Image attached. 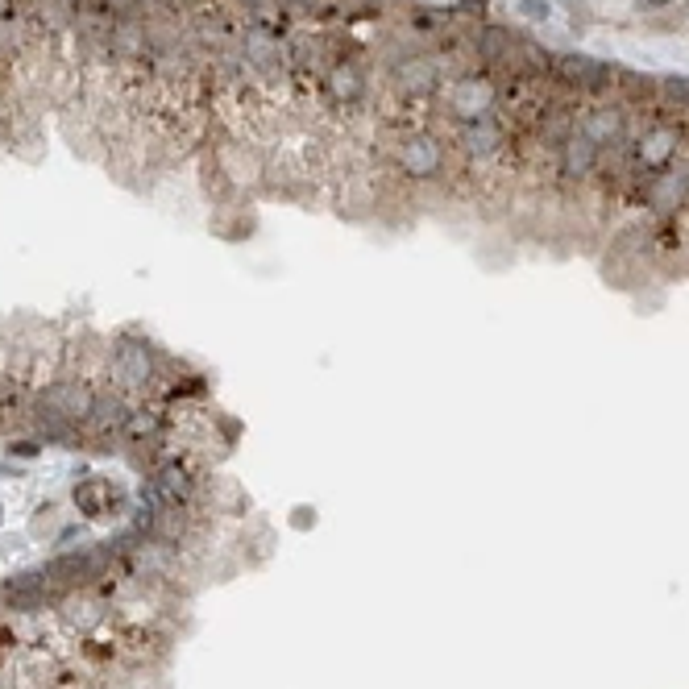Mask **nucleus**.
<instances>
[{
  "instance_id": "3",
  "label": "nucleus",
  "mask_w": 689,
  "mask_h": 689,
  "mask_svg": "<svg viewBox=\"0 0 689 689\" xmlns=\"http://www.w3.org/2000/svg\"><path fill=\"white\" fill-rule=\"evenodd\" d=\"M685 146V129L669 117H648L644 125H636L631 133V158H627V183H644L648 175L665 171L669 162L681 158Z\"/></svg>"
},
{
  "instance_id": "7",
  "label": "nucleus",
  "mask_w": 689,
  "mask_h": 689,
  "mask_svg": "<svg viewBox=\"0 0 689 689\" xmlns=\"http://www.w3.org/2000/svg\"><path fill=\"white\" fill-rule=\"evenodd\" d=\"M623 75L615 63H602V59H590V54H557L553 59V71H548V79L577 96H606L611 88H619Z\"/></svg>"
},
{
  "instance_id": "13",
  "label": "nucleus",
  "mask_w": 689,
  "mask_h": 689,
  "mask_svg": "<svg viewBox=\"0 0 689 689\" xmlns=\"http://www.w3.org/2000/svg\"><path fill=\"white\" fill-rule=\"evenodd\" d=\"M519 13L528 17V21H544L553 9H548V0H519Z\"/></svg>"
},
{
  "instance_id": "1",
  "label": "nucleus",
  "mask_w": 689,
  "mask_h": 689,
  "mask_svg": "<svg viewBox=\"0 0 689 689\" xmlns=\"http://www.w3.org/2000/svg\"><path fill=\"white\" fill-rule=\"evenodd\" d=\"M453 146L449 133H440L436 125H403L387 133V171L411 187H436L449 179Z\"/></svg>"
},
{
  "instance_id": "16",
  "label": "nucleus",
  "mask_w": 689,
  "mask_h": 689,
  "mask_svg": "<svg viewBox=\"0 0 689 689\" xmlns=\"http://www.w3.org/2000/svg\"><path fill=\"white\" fill-rule=\"evenodd\" d=\"M636 5H640L644 13H656V9H669V5H673V0H636Z\"/></svg>"
},
{
  "instance_id": "8",
  "label": "nucleus",
  "mask_w": 689,
  "mask_h": 689,
  "mask_svg": "<svg viewBox=\"0 0 689 689\" xmlns=\"http://www.w3.org/2000/svg\"><path fill=\"white\" fill-rule=\"evenodd\" d=\"M598 167H602V146L582 125H573V133L557 150V179L565 187H582V183H590L598 175Z\"/></svg>"
},
{
  "instance_id": "12",
  "label": "nucleus",
  "mask_w": 689,
  "mask_h": 689,
  "mask_svg": "<svg viewBox=\"0 0 689 689\" xmlns=\"http://www.w3.org/2000/svg\"><path fill=\"white\" fill-rule=\"evenodd\" d=\"M660 96L681 104V108H689V75H665V79H660Z\"/></svg>"
},
{
  "instance_id": "6",
  "label": "nucleus",
  "mask_w": 689,
  "mask_h": 689,
  "mask_svg": "<svg viewBox=\"0 0 689 689\" xmlns=\"http://www.w3.org/2000/svg\"><path fill=\"white\" fill-rule=\"evenodd\" d=\"M636 200L644 204V212H652L656 220H677V212L689 208V162H669L665 171L648 175L636 187Z\"/></svg>"
},
{
  "instance_id": "9",
  "label": "nucleus",
  "mask_w": 689,
  "mask_h": 689,
  "mask_svg": "<svg viewBox=\"0 0 689 689\" xmlns=\"http://www.w3.org/2000/svg\"><path fill=\"white\" fill-rule=\"evenodd\" d=\"M54 598H59V590H54L46 569L17 573L5 582V590H0V606H9V611H42V606Z\"/></svg>"
},
{
  "instance_id": "11",
  "label": "nucleus",
  "mask_w": 689,
  "mask_h": 689,
  "mask_svg": "<svg viewBox=\"0 0 689 689\" xmlns=\"http://www.w3.org/2000/svg\"><path fill=\"white\" fill-rule=\"evenodd\" d=\"M63 619H67L75 631H92V627H100V623L108 619V611H104V602H96V598H79V602H67Z\"/></svg>"
},
{
  "instance_id": "5",
  "label": "nucleus",
  "mask_w": 689,
  "mask_h": 689,
  "mask_svg": "<svg viewBox=\"0 0 689 689\" xmlns=\"http://www.w3.org/2000/svg\"><path fill=\"white\" fill-rule=\"evenodd\" d=\"M137 403L113 387L108 378H100V387L92 395V407H88V420H84V445H96V440H121L129 420H133Z\"/></svg>"
},
{
  "instance_id": "2",
  "label": "nucleus",
  "mask_w": 689,
  "mask_h": 689,
  "mask_svg": "<svg viewBox=\"0 0 689 689\" xmlns=\"http://www.w3.org/2000/svg\"><path fill=\"white\" fill-rule=\"evenodd\" d=\"M167 362L171 357L142 333H117L104 345V378L113 382V387H121L133 403H146L154 395Z\"/></svg>"
},
{
  "instance_id": "10",
  "label": "nucleus",
  "mask_w": 689,
  "mask_h": 689,
  "mask_svg": "<svg viewBox=\"0 0 689 689\" xmlns=\"http://www.w3.org/2000/svg\"><path fill=\"white\" fill-rule=\"evenodd\" d=\"M75 507L92 519H100V515H113L121 507V494L108 478H84L75 486Z\"/></svg>"
},
{
  "instance_id": "15",
  "label": "nucleus",
  "mask_w": 689,
  "mask_h": 689,
  "mask_svg": "<svg viewBox=\"0 0 689 689\" xmlns=\"http://www.w3.org/2000/svg\"><path fill=\"white\" fill-rule=\"evenodd\" d=\"M9 453H17V457H38V453H42V445H38V440H13Z\"/></svg>"
},
{
  "instance_id": "4",
  "label": "nucleus",
  "mask_w": 689,
  "mask_h": 689,
  "mask_svg": "<svg viewBox=\"0 0 689 689\" xmlns=\"http://www.w3.org/2000/svg\"><path fill=\"white\" fill-rule=\"evenodd\" d=\"M445 133H449L453 154L465 158V162H499L507 154V146H511V137H515V129L499 113L470 121V125H449Z\"/></svg>"
},
{
  "instance_id": "14",
  "label": "nucleus",
  "mask_w": 689,
  "mask_h": 689,
  "mask_svg": "<svg viewBox=\"0 0 689 689\" xmlns=\"http://www.w3.org/2000/svg\"><path fill=\"white\" fill-rule=\"evenodd\" d=\"M490 9V0H457L453 13H470V17H482Z\"/></svg>"
}]
</instances>
